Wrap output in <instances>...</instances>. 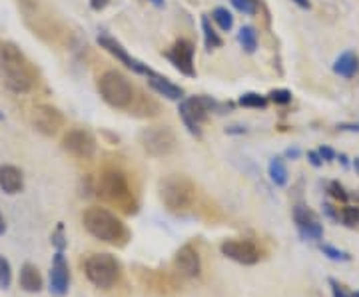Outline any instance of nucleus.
<instances>
[{"instance_id": "obj_1", "label": "nucleus", "mask_w": 359, "mask_h": 297, "mask_svg": "<svg viewBox=\"0 0 359 297\" xmlns=\"http://www.w3.org/2000/svg\"><path fill=\"white\" fill-rule=\"evenodd\" d=\"M82 223L92 237L100 240L104 244H110L114 247H124L128 244L130 232L126 223L106 207H86L82 214Z\"/></svg>"}, {"instance_id": "obj_2", "label": "nucleus", "mask_w": 359, "mask_h": 297, "mask_svg": "<svg viewBox=\"0 0 359 297\" xmlns=\"http://www.w3.org/2000/svg\"><path fill=\"white\" fill-rule=\"evenodd\" d=\"M0 76L11 90L18 94L30 92L36 82V72L32 64L20 48L11 42L0 44Z\"/></svg>"}, {"instance_id": "obj_3", "label": "nucleus", "mask_w": 359, "mask_h": 297, "mask_svg": "<svg viewBox=\"0 0 359 297\" xmlns=\"http://www.w3.org/2000/svg\"><path fill=\"white\" fill-rule=\"evenodd\" d=\"M98 195L102 198L106 204L118 207L120 212L124 214H136L138 204H136V198L132 194V188H130L128 178L124 172L116 168H106L98 178V188H96Z\"/></svg>"}, {"instance_id": "obj_4", "label": "nucleus", "mask_w": 359, "mask_h": 297, "mask_svg": "<svg viewBox=\"0 0 359 297\" xmlns=\"http://www.w3.org/2000/svg\"><path fill=\"white\" fill-rule=\"evenodd\" d=\"M160 200L174 214L188 212L196 204V186L184 174H170L160 180Z\"/></svg>"}, {"instance_id": "obj_5", "label": "nucleus", "mask_w": 359, "mask_h": 297, "mask_svg": "<svg viewBox=\"0 0 359 297\" xmlns=\"http://www.w3.org/2000/svg\"><path fill=\"white\" fill-rule=\"evenodd\" d=\"M82 268L86 279L98 289H110L122 277V265L112 254H90Z\"/></svg>"}, {"instance_id": "obj_6", "label": "nucleus", "mask_w": 359, "mask_h": 297, "mask_svg": "<svg viewBox=\"0 0 359 297\" xmlns=\"http://www.w3.org/2000/svg\"><path fill=\"white\" fill-rule=\"evenodd\" d=\"M98 92L102 100L118 110H130V106L136 98V90L130 84V80L118 70H106L98 78Z\"/></svg>"}, {"instance_id": "obj_7", "label": "nucleus", "mask_w": 359, "mask_h": 297, "mask_svg": "<svg viewBox=\"0 0 359 297\" xmlns=\"http://www.w3.org/2000/svg\"><path fill=\"white\" fill-rule=\"evenodd\" d=\"M218 108L219 104L208 96H192V98L180 100L178 112L188 132L196 138H202V126H204L205 118L210 112H216Z\"/></svg>"}, {"instance_id": "obj_8", "label": "nucleus", "mask_w": 359, "mask_h": 297, "mask_svg": "<svg viewBox=\"0 0 359 297\" xmlns=\"http://www.w3.org/2000/svg\"><path fill=\"white\" fill-rule=\"evenodd\" d=\"M140 144L148 156L164 158L176 150V134L168 126H152V128L142 130Z\"/></svg>"}, {"instance_id": "obj_9", "label": "nucleus", "mask_w": 359, "mask_h": 297, "mask_svg": "<svg viewBox=\"0 0 359 297\" xmlns=\"http://www.w3.org/2000/svg\"><path fill=\"white\" fill-rule=\"evenodd\" d=\"M219 251L231 261L236 263H242V265H256L259 259L264 258L262 249L254 244L252 240H244V237H230V240H224Z\"/></svg>"}, {"instance_id": "obj_10", "label": "nucleus", "mask_w": 359, "mask_h": 297, "mask_svg": "<svg viewBox=\"0 0 359 297\" xmlns=\"http://www.w3.org/2000/svg\"><path fill=\"white\" fill-rule=\"evenodd\" d=\"M62 148L78 160H92L96 154V138L90 130H68L62 138Z\"/></svg>"}, {"instance_id": "obj_11", "label": "nucleus", "mask_w": 359, "mask_h": 297, "mask_svg": "<svg viewBox=\"0 0 359 297\" xmlns=\"http://www.w3.org/2000/svg\"><path fill=\"white\" fill-rule=\"evenodd\" d=\"M30 122L34 130H39L44 136H56L60 128L65 126V116L58 108H54L50 104H40L32 110Z\"/></svg>"}, {"instance_id": "obj_12", "label": "nucleus", "mask_w": 359, "mask_h": 297, "mask_svg": "<svg viewBox=\"0 0 359 297\" xmlns=\"http://www.w3.org/2000/svg\"><path fill=\"white\" fill-rule=\"evenodd\" d=\"M294 221L295 228L304 240H311V242H320L323 237V226H321L318 214L308 207L306 204H295L294 207Z\"/></svg>"}, {"instance_id": "obj_13", "label": "nucleus", "mask_w": 359, "mask_h": 297, "mask_svg": "<svg viewBox=\"0 0 359 297\" xmlns=\"http://www.w3.org/2000/svg\"><path fill=\"white\" fill-rule=\"evenodd\" d=\"M98 44H100V48H104V50L108 52V54H112L118 62H122V64L126 66V68H130L132 72H136V74H144V76H150L154 70H150L146 64H142L140 60H136L134 56H130L128 52H126V48L118 42L116 39H112V36H108V34H98Z\"/></svg>"}, {"instance_id": "obj_14", "label": "nucleus", "mask_w": 359, "mask_h": 297, "mask_svg": "<svg viewBox=\"0 0 359 297\" xmlns=\"http://www.w3.org/2000/svg\"><path fill=\"white\" fill-rule=\"evenodd\" d=\"M174 270L182 277H188V279H196L200 277L202 273V258L198 254V249L192 244H186L176 251L174 256Z\"/></svg>"}, {"instance_id": "obj_15", "label": "nucleus", "mask_w": 359, "mask_h": 297, "mask_svg": "<svg viewBox=\"0 0 359 297\" xmlns=\"http://www.w3.org/2000/svg\"><path fill=\"white\" fill-rule=\"evenodd\" d=\"M194 44L190 40L180 39L174 42L172 50L168 52V60L172 62V66L178 70L180 74L184 76H196V70H194Z\"/></svg>"}, {"instance_id": "obj_16", "label": "nucleus", "mask_w": 359, "mask_h": 297, "mask_svg": "<svg viewBox=\"0 0 359 297\" xmlns=\"http://www.w3.org/2000/svg\"><path fill=\"white\" fill-rule=\"evenodd\" d=\"M138 279L146 289H152L160 296H170L174 291H178V282L174 279V275L160 272V270H140L138 272Z\"/></svg>"}, {"instance_id": "obj_17", "label": "nucleus", "mask_w": 359, "mask_h": 297, "mask_svg": "<svg viewBox=\"0 0 359 297\" xmlns=\"http://www.w3.org/2000/svg\"><path fill=\"white\" fill-rule=\"evenodd\" d=\"M70 287V268L65 258V251H56L50 268V293L56 297H65Z\"/></svg>"}, {"instance_id": "obj_18", "label": "nucleus", "mask_w": 359, "mask_h": 297, "mask_svg": "<svg viewBox=\"0 0 359 297\" xmlns=\"http://www.w3.org/2000/svg\"><path fill=\"white\" fill-rule=\"evenodd\" d=\"M22 188H25V176H22L20 168L11 166V164L0 166V190L4 194H20Z\"/></svg>"}, {"instance_id": "obj_19", "label": "nucleus", "mask_w": 359, "mask_h": 297, "mask_svg": "<svg viewBox=\"0 0 359 297\" xmlns=\"http://www.w3.org/2000/svg\"><path fill=\"white\" fill-rule=\"evenodd\" d=\"M148 84H150L152 90L158 92L160 96H164L168 100H174V102L184 100V90L180 88L178 84L170 82L168 78L160 76V74H156V72H152V74L148 76Z\"/></svg>"}, {"instance_id": "obj_20", "label": "nucleus", "mask_w": 359, "mask_h": 297, "mask_svg": "<svg viewBox=\"0 0 359 297\" xmlns=\"http://www.w3.org/2000/svg\"><path fill=\"white\" fill-rule=\"evenodd\" d=\"M18 282H20V287L25 291H28V293H39L40 289H42V275H40L39 268L34 263H25L20 268Z\"/></svg>"}, {"instance_id": "obj_21", "label": "nucleus", "mask_w": 359, "mask_h": 297, "mask_svg": "<svg viewBox=\"0 0 359 297\" xmlns=\"http://www.w3.org/2000/svg\"><path fill=\"white\" fill-rule=\"evenodd\" d=\"M334 72L341 78H355L359 72V58L353 50L344 52L334 62Z\"/></svg>"}, {"instance_id": "obj_22", "label": "nucleus", "mask_w": 359, "mask_h": 297, "mask_svg": "<svg viewBox=\"0 0 359 297\" xmlns=\"http://www.w3.org/2000/svg\"><path fill=\"white\" fill-rule=\"evenodd\" d=\"M268 172L269 178H271V181H273L276 186L283 188V186L287 184V168H285V162H283L282 158H271Z\"/></svg>"}, {"instance_id": "obj_23", "label": "nucleus", "mask_w": 359, "mask_h": 297, "mask_svg": "<svg viewBox=\"0 0 359 297\" xmlns=\"http://www.w3.org/2000/svg\"><path fill=\"white\" fill-rule=\"evenodd\" d=\"M136 100L140 104L132 102V106H130V110H134L132 114H136V116H142V118H152L158 114V104L152 102V100H148L146 96H136Z\"/></svg>"}, {"instance_id": "obj_24", "label": "nucleus", "mask_w": 359, "mask_h": 297, "mask_svg": "<svg viewBox=\"0 0 359 297\" xmlns=\"http://www.w3.org/2000/svg\"><path fill=\"white\" fill-rule=\"evenodd\" d=\"M238 40L248 54H254L257 50V32L254 26H242L238 32Z\"/></svg>"}, {"instance_id": "obj_25", "label": "nucleus", "mask_w": 359, "mask_h": 297, "mask_svg": "<svg viewBox=\"0 0 359 297\" xmlns=\"http://www.w3.org/2000/svg\"><path fill=\"white\" fill-rule=\"evenodd\" d=\"M202 32H204V44L208 50H214V48H219L224 42L219 39V34L212 28L210 25V18L208 16H202Z\"/></svg>"}, {"instance_id": "obj_26", "label": "nucleus", "mask_w": 359, "mask_h": 297, "mask_svg": "<svg viewBox=\"0 0 359 297\" xmlns=\"http://www.w3.org/2000/svg\"><path fill=\"white\" fill-rule=\"evenodd\" d=\"M240 106H244V108H266L268 106V96H262V94H257V92H245L240 96Z\"/></svg>"}, {"instance_id": "obj_27", "label": "nucleus", "mask_w": 359, "mask_h": 297, "mask_svg": "<svg viewBox=\"0 0 359 297\" xmlns=\"http://www.w3.org/2000/svg\"><path fill=\"white\" fill-rule=\"evenodd\" d=\"M212 18H214V22L219 26V30H224V32H230L231 28H233V16L228 8H224V6H218L214 13H212Z\"/></svg>"}, {"instance_id": "obj_28", "label": "nucleus", "mask_w": 359, "mask_h": 297, "mask_svg": "<svg viewBox=\"0 0 359 297\" xmlns=\"http://www.w3.org/2000/svg\"><path fill=\"white\" fill-rule=\"evenodd\" d=\"M339 216H341V223L347 226V228H358L359 226V207L358 206H346L341 207V212H339Z\"/></svg>"}, {"instance_id": "obj_29", "label": "nucleus", "mask_w": 359, "mask_h": 297, "mask_svg": "<svg viewBox=\"0 0 359 297\" xmlns=\"http://www.w3.org/2000/svg\"><path fill=\"white\" fill-rule=\"evenodd\" d=\"M13 284V268L8 259L0 256V289H8Z\"/></svg>"}, {"instance_id": "obj_30", "label": "nucleus", "mask_w": 359, "mask_h": 297, "mask_svg": "<svg viewBox=\"0 0 359 297\" xmlns=\"http://www.w3.org/2000/svg\"><path fill=\"white\" fill-rule=\"evenodd\" d=\"M50 242H52V246L56 247V251H65L66 246H68V242H66V235H65V223H58V226H56V230H54L50 235Z\"/></svg>"}, {"instance_id": "obj_31", "label": "nucleus", "mask_w": 359, "mask_h": 297, "mask_svg": "<svg viewBox=\"0 0 359 297\" xmlns=\"http://www.w3.org/2000/svg\"><path fill=\"white\" fill-rule=\"evenodd\" d=\"M320 249L323 256H327V258L334 259V261H349V259H351V256H349L347 251H344V249H337V247L334 246H325V244H321Z\"/></svg>"}, {"instance_id": "obj_32", "label": "nucleus", "mask_w": 359, "mask_h": 297, "mask_svg": "<svg viewBox=\"0 0 359 297\" xmlns=\"http://www.w3.org/2000/svg\"><path fill=\"white\" fill-rule=\"evenodd\" d=\"M327 192H330V195H332L334 200L341 202V204H346L347 200H349V194H347L346 188H344L339 181H330V184H327Z\"/></svg>"}, {"instance_id": "obj_33", "label": "nucleus", "mask_w": 359, "mask_h": 297, "mask_svg": "<svg viewBox=\"0 0 359 297\" xmlns=\"http://www.w3.org/2000/svg\"><path fill=\"white\" fill-rule=\"evenodd\" d=\"M231 4H233V8L236 11H240V13L250 14V16H254L257 13V2L256 0H231Z\"/></svg>"}, {"instance_id": "obj_34", "label": "nucleus", "mask_w": 359, "mask_h": 297, "mask_svg": "<svg viewBox=\"0 0 359 297\" xmlns=\"http://www.w3.org/2000/svg\"><path fill=\"white\" fill-rule=\"evenodd\" d=\"M268 100H271L273 104H282V106H285V104L292 102V92L285 90V88H280V90H271L268 94Z\"/></svg>"}, {"instance_id": "obj_35", "label": "nucleus", "mask_w": 359, "mask_h": 297, "mask_svg": "<svg viewBox=\"0 0 359 297\" xmlns=\"http://www.w3.org/2000/svg\"><path fill=\"white\" fill-rule=\"evenodd\" d=\"M323 214L330 218V220H334L339 223V220H341V216H339V207H334L332 204H323Z\"/></svg>"}, {"instance_id": "obj_36", "label": "nucleus", "mask_w": 359, "mask_h": 297, "mask_svg": "<svg viewBox=\"0 0 359 297\" xmlns=\"http://www.w3.org/2000/svg\"><path fill=\"white\" fill-rule=\"evenodd\" d=\"M318 152H320L321 160H323V162H334L335 158H337V154H335V152L332 150V148H330V146H321Z\"/></svg>"}, {"instance_id": "obj_37", "label": "nucleus", "mask_w": 359, "mask_h": 297, "mask_svg": "<svg viewBox=\"0 0 359 297\" xmlns=\"http://www.w3.org/2000/svg\"><path fill=\"white\" fill-rule=\"evenodd\" d=\"M330 285H332V293H334V297H351L346 289H344V285H339L335 279H330Z\"/></svg>"}, {"instance_id": "obj_38", "label": "nucleus", "mask_w": 359, "mask_h": 297, "mask_svg": "<svg viewBox=\"0 0 359 297\" xmlns=\"http://www.w3.org/2000/svg\"><path fill=\"white\" fill-rule=\"evenodd\" d=\"M308 160L313 168H321V166H323V160H321L320 152H313V150H311V152H308Z\"/></svg>"}, {"instance_id": "obj_39", "label": "nucleus", "mask_w": 359, "mask_h": 297, "mask_svg": "<svg viewBox=\"0 0 359 297\" xmlns=\"http://www.w3.org/2000/svg\"><path fill=\"white\" fill-rule=\"evenodd\" d=\"M108 2H110V0H90V6H92L94 11L100 13V11H104V8L108 6Z\"/></svg>"}, {"instance_id": "obj_40", "label": "nucleus", "mask_w": 359, "mask_h": 297, "mask_svg": "<svg viewBox=\"0 0 359 297\" xmlns=\"http://www.w3.org/2000/svg\"><path fill=\"white\" fill-rule=\"evenodd\" d=\"M339 130H347V132H359V124H339Z\"/></svg>"}, {"instance_id": "obj_41", "label": "nucleus", "mask_w": 359, "mask_h": 297, "mask_svg": "<svg viewBox=\"0 0 359 297\" xmlns=\"http://www.w3.org/2000/svg\"><path fill=\"white\" fill-rule=\"evenodd\" d=\"M285 158H292V160L299 158V150H297V148H290V150L285 152Z\"/></svg>"}, {"instance_id": "obj_42", "label": "nucleus", "mask_w": 359, "mask_h": 297, "mask_svg": "<svg viewBox=\"0 0 359 297\" xmlns=\"http://www.w3.org/2000/svg\"><path fill=\"white\" fill-rule=\"evenodd\" d=\"M292 2H295L299 8H306V11H308L309 6H311V2H309V0H292Z\"/></svg>"}, {"instance_id": "obj_43", "label": "nucleus", "mask_w": 359, "mask_h": 297, "mask_svg": "<svg viewBox=\"0 0 359 297\" xmlns=\"http://www.w3.org/2000/svg\"><path fill=\"white\" fill-rule=\"evenodd\" d=\"M228 134H245V128H240V126H231V128L226 130Z\"/></svg>"}, {"instance_id": "obj_44", "label": "nucleus", "mask_w": 359, "mask_h": 297, "mask_svg": "<svg viewBox=\"0 0 359 297\" xmlns=\"http://www.w3.org/2000/svg\"><path fill=\"white\" fill-rule=\"evenodd\" d=\"M6 232V220H4V216L0 214V235H4Z\"/></svg>"}, {"instance_id": "obj_45", "label": "nucleus", "mask_w": 359, "mask_h": 297, "mask_svg": "<svg viewBox=\"0 0 359 297\" xmlns=\"http://www.w3.org/2000/svg\"><path fill=\"white\" fill-rule=\"evenodd\" d=\"M150 2H152L154 6H158V8H162V6L166 4V0H150Z\"/></svg>"}, {"instance_id": "obj_46", "label": "nucleus", "mask_w": 359, "mask_h": 297, "mask_svg": "<svg viewBox=\"0 0 359 297\" xmlns=\"http://www.w3.org/2000/svg\"><path fill=\"white\" fill-rule=\"evenodd\" d=\"M339 160H341V164H344V166H349V162H347V156L346 154H339Z\"/></svg>"}, {"instance_id": "obj_47", "label": "nucleus", "mask_w": 359, "mask_h": 297, "mask_svg": "<svg viewBox=\"0 0 359 297\" xmlns=\"http://www.w3.org/2000/svg\"><path fill=\"white\" fill-rule=\"evenodd\" d=\"M353 168L358 170V174H359V158H355V160H353Z\"/></svg>"}, {"instance_id": "obj_48", "label": "nucleus", "mask_w": 359, "mask_h": 297, "mask_svg": "<svg viewBox=\"0 0 359 297\" xmlns=\"http://www.w3.org/2000/svg\"><path fill=\"white\" fill-rule=\"evenodd\" d=\"M2 120H4V114H2V112H0V122H2Z\"/></svg>"}, {"instance_id": "obj_49", "label": "nucleus", "mask_w": 359, "mask_h": 297, "mask_svg": "<svg viewBox=\"0 0 359 297\" xmlns=\"http://www.w3.org/2000/svg\"><path fill=\"white\" fill-rule=\"evenodd\" d=\"M351 297H359V291H355V293H353V296Z\"/></svg>"}]
</instances>
